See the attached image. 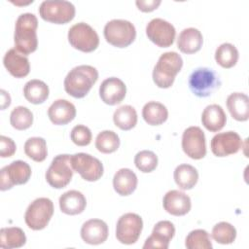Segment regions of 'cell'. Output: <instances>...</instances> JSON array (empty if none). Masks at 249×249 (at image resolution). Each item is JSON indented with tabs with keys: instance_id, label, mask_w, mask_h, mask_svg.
I'll return each mask as SVG.
<instances>
[{
	"instance_id": "obj_1",
	"label": "cell",
	"mask_w": 249,
	"mask_h": 249,
	"mask_svg": "<svg viewBox=\"0 0 249 249\" xmlns=\"http://www.w3.org/2000/svg\"><path fill=\"white\" fill-rule=\"evenodd\" d=\"M37 27L38 19L34 14L24 13L19 15L15 26V49L25 55L35 52L38 46Z\"/></svg>"
},
{
	"instance_id": "obj_2",
	"label": "cell",
	"mask_w": 249,
	"mask_h": 249,
	"mask_svg": "<svg viewBox=\"0 0 249 249\" xmlns=\"http://www.w3.org/2000/svg\"><path fill=\"white\" fill-rule=\"evenodd\" d=\"M98 79L96 68L90 65H79L72 68L64 79L65 91L75 97H85Z\"/></svg>"
},
{
	"instance_id": "obj_3",
	"label": "cell",
	"mask_w": 249,
	"mask_h": 249,
	"mask_svg": "<svg viewBox=\"0 0 249 249\" xmlns=\"http://www.w3.org/2000/svg\"><path fill=\"white\" fill-rule=\"evenodd\" d=\"M183 66V59L176 52L162 53L153 70V80L160 89L170 88Z\"/></svg>"
},
{
	"instance_id": "obj_4",
	"label": "cell",
	"mask_w": 249,
	"mask_h": 249,
	"mask_svg": "<svg viewBox=\"0 0 249 249\" xmlns=\"http://www.w3.org/2000/svg\"><path fill=\"white\" fill-rule=\"evenodd\" d=\"M221 86L218 74L210 68L199 67L189 77V88L198 97H207L214 93Z\"/></svg>"
},
{
	"instance_id": "obj_5",
	"label": "cell",
	"mask_w": 249,
	"mask_h": 249,
	"mask_svg": "<svg viewBox=\"0 0 249 249\" xmlns=\"http://www.w3.org/2000/svg\"><path fill=\"white\" fill-rule=\"evenodd\" d=\"M104 37L114 47L125 48L129 46L136 37L134 25L125 19H112L104 26Z\"/></svg>"
},
{
	"instance_id": "obj_6",
	"label": "cell",
	"mask_w": 249,
	"mask_h": 249,
	"mask_svg": "<svg viewBox=\"0 0 249 249\" xmlns=\"http://www.w3.org/2000/svg\"><path fill=\"white\" fill-rule=\"evenodd\" d=\"M53 214V201L48 197H39L28 205L24 214V221L31 230L40 231L48 226Z\"/></svg>"
},
{
	"instance_id": "obj_7",
	"label": "cell",
	"mask_w": 249,
	"mask_h": 249,
	"mask_svg": "<svg viewBox=\"0 0 249 249\" xmlns=\"http://www.w3.org/2000/svg\"><path fill=\"white\" fill-rule=\"evenodd\" d=\"M75 6L65 0H46L39 7L40 17L49 22L64 24L75 17Z\"/></svg>"
},
{
	"instance_id": "obj_8",
	"label": "cell",
	"mask_w": 249,
	"mask_h": 249,
	"mask_svg": "<svg viewBox=\"0 0 249 249\" xmlns=\"http://www.w3.org/2000/svg\"><path fill=\"white\" fill-rule=\"evenodd\" d=\"M70 155L63 154L54 157L46 172V180L48 184L54 189H62L66 187L73 176V168L71 166Z\"/></svg>"
},
{
	"instance_id": "obj_9",
	"label": "cell",
	"mask_w": 249,
	"mask_h": 249,
	"mask_svg": "<svg viewBox=\"0 0 249 249\" xmlns=\"http://www.w3.org/2000/svg\"><path fill=\"white\" fill-rule=\"evenodd\" d=\"M68 41L73 48L84 53L93 52L99 45L98 34L86 22H79L70 27Z\"/></svg>"
},
{
	"instance_id": "obj_10",
	"label": "cell",
	"mask_w": 249,
	"mask_h": 249,
	"mask_svg": "<svg viewBox=\"0 0 249 249\" xmlns=\"http://www.w3.org/2000/svg\"><path fill=\"white\" fill-rule=\"evenodd\" d=\"M70 161L73 170L86 181H97L103 175L102 162L89 154L77 153L71 155Z\"/></svg>"
},
{
	"instance_id": "obj_11",
	"label": "cell",
	"mask_w": 249,
	"mask_h": 249,
	"mask_svg": "<svg viewBox=\"0 0 249 249\" xmlns=\"http://www.w3.org/2000/svg\"><path fill=\"white\" fill-rule=\"evenodd\" d=\"M31 176V167L23 160H15L0 171V190L7 191L15 185H23Z\"/></svg>"
},
{
	"instance_id": "obj_12",
	"label": "cell",
	"mask_w": 249,
	"mask_h": 249,
	"mask_svg": "<svg viewBox=\"0 0 249 249\" xmlns=\"http://www.w3.org/2000/svg\"><path fill=\"white\" fill-rule=\"evenodd\" d=\"M142 218L135 213H125L122 215L116 226V237L123 244L135 243L142 231Z\"/></svg>"
},
{
	"instance_id": "obj_13",
	"label": "cell",
	"mask_w": 249,
	"mask_h": 249,
	"mask_svg": "<svg viewBox=\"0 0 249 249\" xmlns=\"http://www.w3.org/2000/svg\"><path fill=\"white\" fill-rule=\"evenodd\" d=\"M182 149L193 160H200L206 155L205 135L198 126L186 128L182 135Z\"/></svg>"
},
{
	"instance_id": "obj_14",
	"label": "cell",
	"mask_w": 249,
	"mask_h": 249,
	"mask_svg": "<svg viewBox=\"0 0 249 249\" xmlns=\"http://www.w3.org/2000/svg\"><path fill=\"white\" fill-rule=\"evenodd\" d=\"M146 34L148 38L160 48H167L174 42L176 30L174 26L160 18H153L146 26Z\"/></svg>"
},
{
	"instance_id": "obj_15",
	"label": "cell",
	"mask_w": 249,
	"mask_h": 249,
	"mask_svg": "<svg viewBox=\"0 0 249 249\" xmlns=\"http://www.w3.org/2000/svg\"><path fill=\"white\" fill-rule=\"evenodd\" d=\"M242 146V140L235 131L220 132L213 136L210 142L212 153L216 157H227L236 154Z\"/></svg>"
},
{
	"instance_id": "obj_16",
	"label": "cell",
	"mask_w": 249,
	"mask_h": 249,
	"mask_svg": "<svg viewBox=\"0 0 249 249\" xmlns=\"http://www.w3.org/2000/svg\"><path fill=\"white\" fill-rule=\"evenodd\" d=\"M174 234L175 227L170 221H160L155 225L152 234L145 240L143 248L167 249Z\"/></svg>"
},
{
	"instance_id": "obj_17",
	"label": "cell",
	"mask_w": 249,
	"mask_h": 249,
	"mask_svg": "<svg viewBox=\"0 0 249 249\" xmlns=\"http://www.w3.org/2000/svg\"><path fill=\"white\" fill-rule=\"evenodd\" d=\"M126 87L124 83L116 77L105 79L99 87V95L102 101L108 105L121 103L125 97Z\"/></svg>"
},
{
	"instance_id": "obj_18",
	"label": "cell",
	"mask_w": 249,
	"mask_h": 249,
	"mask_svg": "<svg viewBox=\"0 0 249 249\" xmlns=\"http://www.w3.org/2000/svg\"><path fill=\"white\" fill-rule=\"evenodd\" d=\"M164 210L174 216L186 215L191 210V198L184 192L178 190L168 191L162 200Z\"/></svg>"
},
{
	"instance_id": "obj_19",
	"label": "cell",
	"mask_w": 249,
	"mask_h": 249,
	"mask_svg": "<svg viewBox=\"0 0 249 249\" xmlns=\"http://www.w3.org/2000/svg\"><path fill=\"white\" fill-rule=\"evenodd\" d=\"M108 226L100 219H90L85 222L81 228L82 239L91 245L101 244L108 237Z\"/></svg>"
},
{
	"instance_id": "obj_20",
	"label": "cell",
	"mask_w": 249,
	"mask_h": 249,
	"mask_svg": "<svg viewBox=\"0 0 249 249\" xmlns=\"http://www.w3.org/2000/svg\"><path fill=\"white\" fill-rule=\"evenodd\" d=\"M3 63L8 72L16 78H23L29 74L30 64L27 56L15 48L5 53Z\"/></svg>"
},
{
	"instance_id": "obj_21",
	"label": "cell",
	"mask_w": 249,
	"mask_h": 249,
	"mask_svg": "<svg viewBox=\"0 0 249 249\" xmlns=\"http://www.w3.org/2000/svg\"><path fill=\"white\" fill-rule=\"evenodd\" d=\"M48 116L54 124H66L76 117V108L73 103L66 99H57L49 107Z\"/></svg>"
},
{
	"instance_id": "obj_22",
	"label": "cell",
	"mask_w": 249,
	"mask_h": 249,
	"mask_svg": "<svg viewBox=\"0 0 249 249\" xmlns=\"http://www.w3.org/2000/svg\"><path fill=\"white\" fill-rule=\"evenodd\" d=\"M203 44V37L201 32L195 28L189 27L181 31L177 39L178 49L187 54L195 53L198 52Z\"/></svg>"
},
{
	"instance_id": "obj_23",
	"label": "cell",
	"mask_w": 249,
	"mask_h": 249,
	"mask_svg": "<svg viewBox=\"0 0 249 249\" xmlns=\"http://www.w3.org/2000/svg\"><path fill=\"white\" fill-rule=\"evenodd\" d=\"M87 205L85 196L76 190H70L62 194L59 197L60 210L67 215L81 214Z\"/></svg>"
},
{
	"instance_id": "obj_24",
	"label": "cell",
	"mask_w": 249,
	"mask_h": 249,
	"mask_svg": "<svg viewBox=\"0 0 249 249\" xmlns=\"http://www.w3.org/2000/svg\"><path fill=\"white\" fill-rule=\"evenodd\" d=\"M201 123L207 130L216 132L225 126L227 116L220 105L211 104L204 108L201 114Z\"/></svg>"
},
{
	"instance_id": "obj_25",
	"label": "cell",
	"mask_w": 249,
	"mask_h": 249,
	"mask_svg": "<svg viewBox=\"0 0 249 249\" xmlns=\"http://www.w3.org/2000/svg\"><path fill=\"white\" fill-rule=\"evenodd\" d=\"M137 182L136 174L129 168L119 169L113 177L114 190L123 196L131 195L137 187Z\"/></svg>"
},
{
	"instance_id": "obj_26",
	"label": "cell",
	"mask_w": 249,
	"mask_h": 249,
	"mask_svg": "<svg viewBox=\"0 0 249 249\" xmlns=\"http://www.w3.org/2000/svg\"><path fill=\"white\" fill-rule=\"evenodd\" d=\"M227 107L231 117L239 122L249 118V98L245 93L232 92L227 98Z\"/></svg>"
},
{
	"instance_id": "obj_27",
	"label": "cell",
	"mask_w": 249,
	"mask_h": 249,
	"mask_svg": "<svg viewBox=\"0 0 249 249\" xmlns=\"http://www.w3.org/2000/svg\"><path fill=\"white\" fill-rule=\"evenodd\" d=\"M49 87L41 80L28 81L23 88V94L27 101L32 104H41L49 97Z\"/></svg>"
},
{
	"instance_id": "obj_28",
	"label": "cell",
	"mask_w": 249,
	"mask_h": 249,
	"mask_svg": "<svg viewBox=\"0 0 249 249\" xmlns=\"http://www.w3.org/2000/svg\"><path fill=\"white\" fill-rule=\"evenodd\" d=\"M174 181L181 190L193 189L198 180L197 170L191 164L183 163L174 170Z\"/></svg>"
},
{
	"instance_id": "obj_29",
	"label": "cell",
	"mask_w": 249,
	"mask_h": 249,
	"mask_svg": "<svg viewBox=\"0 0 249 249\" xmlns=\"http://www.w3.org/2000/svg\"><path fill=\"white\" fill-rule=\"evenodd\" d=\"M142 117L148 124L159 125L167 120L168 111L162 103L150 101L144 105L142 109Z\"/></svg>"
},
{
	"instance_id": "obj_30",
	"label": "cell",
	"mask_w": 249,
	"mask_h": 249,
	"mask_svg": "<svg viewBox=\"0 0 249 249\" xmlns=\"http://www.w3.org/2000/svg\"><path fill=\"white\" fill-rule=\"evenodd\" d=\"M26 242L24 231L18 227L2 228L0 230V247L4 249L19 248Z\"/></svg>"
},
{
	"instance_id": "obj_31",
	"label": "cell",
	"mask_w": 249,
	"mask_h": 249,
	"mask_svg": "<svg viewBox=\"0 0 249 249\" xmlns=\"http://www.w3.org/2000/svg\"><path fill=\"white\" fill-rule=\"evenodd\" d=\"M113 121L122 130H129L137 124L136 110L130 105H123L114 112Z\"/></svg>"
},
{
	"instance_id": "obj_32",
	"label": "cell",
	"mask_w": 249,
	"mask_h": 249,
	"mask_svg": "<svg viewBox=\"0 0 249 249\" xmlns=\"http://www.w3.org/2000/svg\"><path fill=\"white\" fill-rule=\"evenodd\" d=\"M238 51L231 43L221 44L215 52V60L223 68L233 67L238 60Z\"/></svg>"
},
{
	"instance_id": "obj_33",
	"label": "cell",
	"mask_w": 249,
	"mask_h": 249,
	"mask_svg": "<svg viewBox=\"0 0 249 249\" xmlns=\"http://www.w3.org/2000/svg\"><path fill=\"white\" fill-rule=\"evenodd\" d=\"M24 153L31 160L41 162L48 156L47 143L42 137H30L24 143Z\"/></svg>"
},
{
	"instance_id": "obj_34",
	"label": "cell",
	"mask_w": 249,
	"mask_h": 249,
	"mask_svg": "<svg viewBox=\"0 0 249 249\" xmlns=\"http://www.w3.org/2000/svg\"><path fill=\"white\" fill-rule=\"evenodd\" d=\"M120 138L113 130H103L99 132L95 139L96 149L103 154H110L118 150Z\"/></svg>"
},
{
	"instance_id": "obj_35",
	"label": "cell",
	"mask_w": 249,
	"mask_h": 249,
	"mask_svg": "<svg viewBox=\"0 0 249 249\" xmlns=\"http://www.w3.org/2000/svg\"><path fill=\"white\" fill-rule=\"evenodd\" d=\"M10 123L18 130L27 129L33 123V114L27 107L17 106L11 112Z\"/></svg>"
},
{
	"instance_id": "obj_36",
	"label": "cell",
	"mask_w": 249,
	"mask_h": 249,
	"mask_svg": "<svg viewBox=\"0 0 249 249\" xmlns=\"http://www.w3.org/2000/svg\"><path fill=\"white\" fill-rule=\"evenodd\" d=\"M211 236L220 244H231L235 240L236 230L228 222H220L213 227Z\"/></svg>"
},
{
	"instance_id": "obj_37",
	"label": "cell",
	"mask_w": 249,
	"mask_h": 249,
	"mask_svg": "<svg viewBox=\"0 0 249 249\" xmlns=\"http://www.w3.org/2000/svg\"><path fill=\"white\" fill-rule=\"evenodd\" d=\"M185 246L188 249H211L212 243L209 233L201 229L192 231L186 237Z\"/></svg>"
},
{
	"instance_id": "obj_38",
	"label": "cell",
	"mask_w": 249,
	"mask_h": 249,
	"mask_svg": "<svg viewBox=\"0 0 249 249\" xmlns=\"http://www.w3.org/2000/svg\"><path fill=\"white\" fill-rule=\"evenodd\" d=\"M134 163L141 172L149 173L156 169L158 165V157L152 151L143 150L135 155Z\"/></svg>"
},
{
	"instance_id": "obj_39",
	"label": "cell",
	"mask_w": 249,
	"mask_h": 249,
	"mask_svg": "<svg viewBox=\"0 0 249 249\" xmlns=\"http://www.w3.org/2000/svg\"><path fill=\"white\" fill-rule=\"evenodd\" d=\"M71 140L77 146H87L91 142V131L90 129L83 124L75 125L70 133Z\"/></svg>"
},
{
	"instance_id": "obj_40",
	"label": "cell",
	"mask_w": 249,
	"mask_h": 249,
	"mask_svg": "<svg viewBox=\"0 0 249 249\" xmlns=\"http://www.w3.org/2000/svg\"><path fill=\"white\" fill-rule=\"evenodd\" d=\"M17 146L14 140L5 135L0 136V157L9 158L12 157L16 152Z\"/></svg>"
},
{
	"instance_id": "obj_41",
	"label": "cell",
	"mask_w": 249,
	"mask_h": 249,
	"mask_svg": "<svg viewBox=\"0 0 249 249\" xmlns=\"http://www.w3.org/2000/svg\"><path fill=\"white\" fill-rule=\"evenodd\" d=\"M160 3H161L160 0H148V1L147 0L146 1L137 0L135 2L138 9L142 12H152V11L156 10L160 5Z\"/></svg>"
},
{
	"instance_id": "obj_42",
	"label": "cell",
	"mask_w": 249,
	"mask_h": 249,
	"mask_svg": "<svg viewBox=\"0 0 249 249\" xmlns=\"http://www.w3.org/2000/svg\"><path fill=\"white\" fill-rule=\"evenodd\" d=\"M1 98H2L1 109L4 110L7 107H9L10 104H11V96H10V94L6 90L1 89Z\"/></svg>"
}]
</instances>
